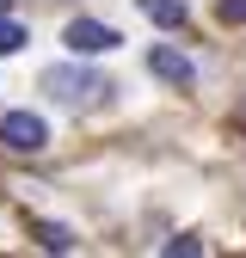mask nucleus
Wrapping results in <instances>:
<instances>
[{
    "mask_svg": "<svg viewBox=\"0 0 246 258\" xmlns=\"http://www.w3.org/2000/svg\"><path fill=\"white\" fill-rule=\"evenodd\" d=\"M31 240H37L43 252H74V234L61 228V221H31Z\"/></svg>",
    "mask_w": 246,
    "mask_h": 258,
    "instance_id": "39448f33",
    "label": "nucleus"
},
{
    "mask_svg": "<svg viewBox=\"0 0 246 258\" xmlns=\"http://www.w3.org/2000/svg\"><path fill=\"white\" fill-rule=\"evenodd\" d=\"M148 68H154V74H160L166 86H191V80H197V68H191V61H184L178 49H166V43H160V49H154V55H148Z\"/></svg>",
    "mask_w": 246,
    "mask_h": 258,
    "instance_id": "20e7f679",
    "label": "nucleus"
},
{
    "mask_svg": "<svg viewBox=\"0 0 246 258\" xmlns=\"http://www.w3.org/2000/svg\"><path fill=\"white\" fill-rule=\"evenodd\" d=\"M123 37H117V31L111 25H99V19H74L68 25V49L74 55H105V49H117Z\"/></svg>",
    "mask_w": 246,
    "mask_h": 258,
    "instance_id": "7ed1b4c3",
    "label": "nucleus"
},
{
    "mask_svg": "<svg viewBox=\"0 0 246 258\" xmlns=\"http://www.w3.org/2000/svg\"><path fill=\"white\" fill-rule=\"evenodd\" d=\"M136 7H142L154 25H166V31H184V0H136Z\"/></svg>",
    "mask_w": 246,
    "mask_h": 258,
    "instance_id": "423d86ee",
    "label": "nucleus"
},
{
    "mask_svg": "<svg viewBox=\"0 0 246 258\" xmlns=\"http://www.w3.org/2000/svg\"><path fill=\"white\" fill-rule=\"evenodd\" d=\"M240 117H246V111H240Z\"/></svg>",
    "mask_w": 246,
    "mask_h": 258,
    "instance_id": "9d476101",
    "label": "nucleus"
},
{
    "mask_svg": "<svg viewBox=\"0 0 246 258\" xmlns=\"http://www.w3.org/2000/svg\"><path fill=\"white\" fill-rule=\"evenodd\" d=\"M43 92H49L55 105L92 111V105H105L111 80H105V74H92V68H43Z\"/></svg>",
    "mask_w": 246,
    "mask_h": 258,
    "instance_id": "f257e3e1",
    "label": "nucleus"
},
{
    "mask_svg": "<svg viewBox=\"0 0 246 258\" xmlns=\"http://www.w3.org/2000/svg\"><path fill=\"white\" fill-rule=\"evenodd\" d=\"M0 13H7V0H0Z\"/></svg>",
    "mask_w": 246,
    "mask_h": 258,
    "instance_id": "1a4fd4ad",
    "label": "nucleus"
},
{
    "mask_svg": "<svg viewBox=\"0 0 246 258\" xmlns=\"http://www.w3.org/2000/svg\"><path fill=\"white\" fill-rule=\"evenodd\" d=\"M215 13H222V25H246V0H215Z\"/></svg>",
    "mask_w": 246,
    "mask_h": 258,
    "instance_id": "6e6552de",
    "label": "nucleus"
},
{
    "mask_svg": "<svg viewBox=\"0 0 246 258\" xmlns=\"http://www.w3.org/2000/svg\"><path fill=\"white\" fill-rule=\"evenodd\" d=\"M0 142H7L13 154H37V148H49V123L31 117V111H7L0 117Z\"/></svg>",
    "mask_w": 246,
    "mask_h": 258,
    "instance_id": "f03ea898",
    "label": "nucleus"
},
{
    "mask_svg": "<svg viewBox=\"0 0 246 258\" xmlns=\"http://www.w3.org/2000/svg\"><path fill=\"white\" fill-rule=\"evenodd\" d=\"M13 49H25V31H19L7 13H0V55H13Z\"/></svg>",
    "mask_w": 246,
    "mask_h": 258,
    "instance_id": "0eeeda50",
    "label": "nucleus"
}]
</instances>
